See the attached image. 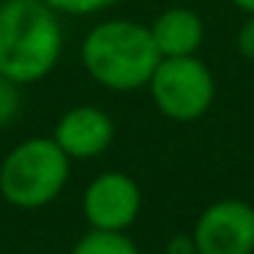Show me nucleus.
<instances>
[{"label":"nucleus","mask_w":254,"mask_h":254,"mask_svg":"<svg viewBox=\"0 0 254 254\" xmlns=\"http://www.w3.org/2000/svg\"><path fill=\"white\" fill-rule=\"evenodd\" d=\"M19 110H22V93H19V85L11 82L6 74H0V128L17 121Z\"/></svg>","instance_id":"obj_10"},{"label":"nucleus","mask_w":254,"mask_h":254,"mask_svg":"<svg viewBox=\"0 0 254 254\" xmlns=\"http://www.w3.org/2000/svg\"><path fill=\"white\" fill-rule=\"evenodd\" d=\"M161 58H183L197 55L205 41V22L197 11L186 6L164 8L153 22L148 25Z\"/></svg>","instance_id":"obj_8"},{"label":"nucleus","mask_w":254,"mask_h":254,"mask_svg":"<svg viewBox=\"0 0 254 254\" xmlns=\"http://www.w3.org/2000/svg\"><path fill=\"white\" fill-rule=\"evenodd\" d=\"M142 210L139 183L126 172H101L82 191V216L90 230L126 232Z\"/></svg>","instance_id":"obj_5"},{"label":"nucleus","mask_w":254,"mask_h":254,"mask_svg":"<svg viewBox=\"0 0 254 254\" xmlns=\"http://www.w3.org/2000/svg\"><path fill=\"white\" fill-rule=\"evenodd\" d=\"M63 55L61 14L44 0L0 3V74L11 82L36 85L55 71Z\"/></svg>","instance_id":"obj_1"},{"label":"nucleus","mask_w":254,"mask_h":254,"mask_svg":"<svg viewBox=\"0 0 254 254\" xmlns=\"http://www.w3.org/2000/svg\"><path fill=\"white\" fill-rule=\"evenodd\" d=\"M71 254H139V249L126 232L88 230L74 243Z\"/></svg>","instance_id":"obj_9"},{"label":"nucleus","mask_w":254,"mask_h":254,"mask_svg":"<svg viewBox=\"0 0 254 254\" xmlns=\"http://www.w3.org/2000/svg\"><path fill=\"white\" fill-rule=\"evenodd\" d=\"M79 61L101 88L131 93L148 88L161 55L148 25L134 19H104L82 39Z\"/></svg>","instance_id":"obj_2"},{"label":"nucleus","mask_w":254,"mask_h":254,"mask_svg":"<svg viewBox=\"0 0 254 254\" xmlns=\"http://www.w3.org/2000/svg\"><path fill=\"white\" fill-rule=\"evenodd\" d=\"M71 159L52 137H28L0 161V194L19 210H39L63 194Z\"/></svg>","instance_id":"obj_3"},{"label":"nucleus","mask_w":254,"mask_h":254,"mask_svg":"<svg viewBox=\"0 0 254 254\" xmlns=\"http://www.w3.org/2000/svg\"><path fill=\"white\" fill-rule=\"evenodd\" d=\"M167 254H197L194 238L191 235H175L170 243H167Z\"/></svg>","instance_id":"obj_13"},{"label":"nucleus","mask_w":254,"mask_h":254,"mask_svg":"<svg viewBox=\"0 0 254 254\" xmlns=\"http://www.w3.org/2000/svg\"><path fill=\"white\" fill-rule=\"evenodd\" d=\"M156 110L175 123L199 121L210 110L216 79L197 55L161 58L148 82Z\"/></svg>","instance_id":"obj_4"},{"label":"nucleus","mask_w":254,"mask_h":254,"mask_svg":"<svg viewBox=\"0 0 254 254\" xmlns=\"http://www.w3.org/2000/svg\"><path fill=\"white\" fill-rule=\"evenodd\" d=\"M235 8H241L243 14H254V0H230Z\"/></svg>","instance_id":"obj_14"},{"label":"nucleus","mask_w":254,"mask_h":254,"mask_svg":"<svg viewBox=\"0 0 254 254\" xmlns=\"http://www.w3.org/2000/svg\"><path fill=\"white\" fill-rule=\"evenodd\" d=\"M50 8H55L58 14H68V17H90L99 14L104 8L115 6L118 0H44Z\"/></svg>","instance_id":"obj_11"},{"label":"nucleus","mask_w":254,"mask_h":254,"mask_svg":"<svg viewBox=\"0 0 254 254\" xmlns=\"http://www.w3.org/2000/svg\"><path fill=\"white\" fill-rule=\"evenodd\" d=\"M197 254H254V208L243 199H219L194 224Z\"/></svg>","instance_id":"obj_6"},{"label":"nucleus","mask_w":254,"mask_h":254,"mask_svg":"<svg viewBox=\"0 0 254 254\" xmlns=\"http://www.w3.org/2000/svg\"><path fill=\"white\" fill-rule=\"evenodd\" d=\"M52 139L71 161L96 159L115 139V123L99 107H90V104L71 107L58 118Z\"/></svg>","instance_id":"obj_7"},{"label":"nucleus","mask_w":254,"mask_h":254,"mask_svg":"<svg viewBox=\"0 0 254 254\" xmlns=\"http://www.w3.org/2000/svg\"><path fill=\"white\" fill-rule=\"evenodd\" d=\"M238 52H241L243 61H252L254 63V14H246V22L241 25L238 30Z\"/></svg>","instance_id":"obj_12"}]
</instances>
